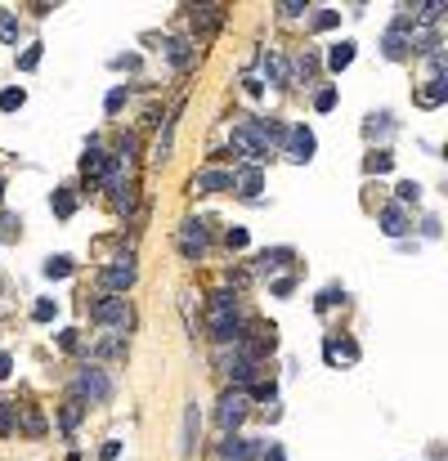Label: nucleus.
<instances>
[{"mask_svg":"<svg viewBox=\"0 0 448 461\" xmlns=\"http://www.w3.org/2000/svg\"><path fill=\"white\" fill-rule=\"evenodd\" d=\"M126 94H130L126 85H117V90H112V94L104 99V108H108V112H121V104H126Z\"/></svg>","mask_w":448,"mask_h":461,"instance_id":"36","label":"nucleus"},{"mask_svg":"<svg viewBox=\"0 0 448 461\" xmlns=\"http://www.w3.org/2000/svg\"><path fill=\"white\" fill-rule=\"evenodd\" d=\"M242 417H247V395H242V390H238V395H224V403H220V425H224V430H238Z\"/></svg>","mask_w":448,"mask_h":461,"instance_id":"10","label":"nucleus"},{"mask_svg":"<svg viewBox=\"0 0 448 461\" xmlns=\"http://www.w3.org/2000/svg\"><path fill=\"white\" fill-rule=\"evenodd\" d=\"M193 189L197 193H224V189H234V170H202V175H193Z\"/></svg>","mask_w":448,"mask_h":461,"instance_id":"11","label":"nucleus"},{"mask_svg":"<svg viewBox=\"0 0 448 461\" xmlns=\"http://www.w3.org/2000/svg\"><path fill=\"white\" fill-rule=\"evenodd\" d=\"M59 345H63V350H76L81 340H76V332H59Z\"/></svg>","mask_w":448,"mask_h":461,"instance_id":"42","label":"nucleus"},{"mask_svg":"<svg viewBox=\"0 0 448 461\" xmlns=\"http://www.w3.org/2000/svg\"><path fill=\"white\" fill-rule=\"evenodd\" d=\"M399 202H422V189H417L412 179H404V184H399Z\"/></svg>","mask_w":448,"mask_h":461,"instance_id":"39","label":"nucleus"},{"mask_svg":"<svg viewBox=\"0 0 448 461\" xmlns=\"http://www.w3.org/2000/svg\"><path fill=\"white\" fill-rule=\"evenodd\" d=\"M31 318H36V322H49V318H54V300H36V304H31Z\"/></svg>","mask_w":448,"mask_h":461,"instance_id":"34","label":"nucleus"},{"mask_svg":"<svg viewBox=\"0 0 448 461\" xmlns=\"http://www.w3.org/2000/svg\"><path fill=\"white\" fill-rule=\"evenodd\" d=\"M264 76H269L274 85H287V81H292V72H287V63L278 59V54H264Z\"/></svg>","mask_w":448,"mask_h":461,"instance_id":"21","label":"nucleus"},{"mask_svg":"<svg viewBox=\"0 0 448 461\" xmlns=\"http://www.w3.org/2000/svg\"><path fill=\"white\" fill-rule=\"evenodd\" d=\"M283 144H287V157H292V162H309V157H314V148H319L314 130H305V126H292Z\"/></svg>","mask_w":448,"mask_h":461,"instance_id":"6","label":"nucleus"},{"mask_svg":"<svg viewBox=\"0 0 448 461\" xmlns=\"http://www.w3.org/2000/svg\"><path fill=\"white\" fill-rule=\"evenodd\" d=\"M41 54H45L41 45H27V49H23V59H19V67H23V72H31V67L41 63Z\"/></svg>","mask_w":448,"mask_h":461,"instance_id":"31","label":"nucleus"},{"mask_svg":"<svg viewBox=\"0 0 448 461\" xmlns=\"http://www.w3.org/2000/svg\"><path fill=\"white\" fill-rule=\"evenodd\" d=\"M166 59H171V67H189L193 63V41H184V36L166 41Z\"/></svg>","mask_w":448,"mask_h":461,"instance_id":"14","label":"nucleus"},{"mask_svg":"<svg viewBox=\"0 0 448 461\" xmlns=\"http://www.w3.org/2000/svg\"><path fill=\"white\" fill-rule=\"evenodd\" d=\"M224 314H238V296L234 292H215L211 296V318H224Z\"/></svg>","mask_w":448,"mask_h":461,"instance_id":"20","label":"nucleus"},{"mask_svg":"<svg viewBox=\"0 0 448 461\" xmlns=\"http://www.w3.org/2000/svg\"><path fill=\"white\" fill-rule=\"evenodd\" d=\"M363 166H368V175H386V170L394 166V157H390V152H368V162H363Z\"/></svg>","mask_w":448,"mask_h":461,"instance_id":"25","label":"nucleus"},{"mask_svg":"<svg viewBox=\"0 0 448 461\" xmlns=\"http://www.w3.org/2000/svg\"><path fill=\"white\" fill-rule=\"evenodd\" d=\"M345 300V292H341V287H327V292L319 296V309H332V304H341Z\"/></svg>","mask_w":448,"mask_h":461,"instance_id":"37","label":"nucleus"},{"mask_svg":"<svg viewBox=\"0 0 448 461\" xmlns=\"http://www.w3.org/2000/svg\"><path fill=\"white\" fill-rule=\"evenodd\" d=\"M264 461H287V452H283V448H278V443H274V448L264 452Z\"/></svg>","mask_w":448,"mask_h":461,"instance_id":"45","label":"nucleus"},{"mask_svg":"<svg viewBox=\"0 0 448 461\" xmlns=\"http://www.w3.org/2000/svg\"><path fill=\"white\" fill-rule=\"evenodd\" d=\"M350 63H354V41H341V45H332V54H327V67H332V72H345Z\"/></svg>","mask_w":448,"mask_h":461,"instance_id":"16","label":"nucleus"},{"mask_svg":"<svg viewBox=\"0 0 448 461\" xmlns=\"http://www.w3.org/2000/svg\"><path fill=\"white\" fill-rule=\"evenodd\" d=\"M422 9V23H439L444 19V0H426V5H417Z\"/></svg>","mask_w":448,"mask_h":461,"instance_id":"28","label":"nucleus"},{"mask_svg":"<svg viewBox=\"0 0 448 461\" xmlns=\"http://www.w3.org/2000/svg\"><path fill=\"white\" fill-rule=\"evenodd\" d=\"M220 452H224L229 461H252V457L260 452V443H252V439H242V435H229V439L220 443Z\"/></svg>","mask_w":448,"mask_h":461,"instance_id":"13","label":"nucleus"},{"mask_svg":"<svg viewBox=\"0 0 448 461\" xmlns=\"http://www.w3.org/2000/svg\"><path fill=\"white\" fill-rule=\"evenodd\" d=\"M121 452V443L117 439H112V443H104V448H99V457H104V461H112V457H117Z\"/></svg>","mask_w":448,"mask_h":461,"instance_id":"41","label":"nucleus"},{"mask_svg":"<svg viewBox=\"0 0 448 461\" xmlns=\"http://www.w3.org/2000/svg\"><path fill=\"white\" fill-rule=\"evenodd\" d=\"M90 318L112 327V332H126L130 327V304H126V296H99L90 304Z\"/></svg>","mask_w":448,"mask_h":461,"instance_id":"1","label":"nucleus"},{"mask_svg":"<svg viewBox=\"0 0 448 461\" xmlns=\"http://www.w3.org/2000/svg\"><path fill=\"white\" fill-rule=\"evenodd\" d=\"M390 130H394V122H390L386 112H377L372 122H368V134H390Z\"/></svg>","mask_w":448,"mask_h":461,"instance_id":"33","label":"nucleus"},{"mask_svg":"<svg viewBox=\"0 0 448 461\" xmlns=\"http://www.w3.org/2000/svg\"><path fill=\"white\" fill-rule=\"evenodd\" d=\"M76 421H81V403L72 399L68 407H63V430H76Z\"/></svg>","mask_w":448,"mask_h":461,"instance_id":"35","label":"nucleus"},{"mask_svg":"<svg viewBox=\"0 0 448 461\" xmlns=\"http://www.w3.org/2000/svg\"><path fill=\"white\" fill-rule=\"evenodd\" d=\"M112 207H117V215H135V207H139V197H135V184H121L117 193H112Z\"/></svg>","mask_w":448,"mask_h":461,"instance_id":"17","label":"nucleus"},{"mask_svg":"<svg viewBox=\"0 0 448 461\" xmlns=\"http://www.w3.org/2000/svg\"><path fill=\"white\" fill-rule=\"evenodd\" d=\"M197 430H202V412H197V403H189L184 407V430H179V452L184 457H193V448H197Z\"/></svg>","mask_w":448,"mask_h":461,"instance_id":"9","label":"nucleus"},{"mask_svg":"<svg viewBox=\"0 0 448 461\" xmlns=\"http://www.w3.org/2000/svg\"><path fill=\"white\" fill-rule=\"evenodd\" d=\"M314 108H319V112H332V108H337V90H332V85H323V90L314 94Z\"/></svg>","mask_w":448,"mask_h":461,"instance_id":"29","label":"nucleus"},{"mask_svg":"<svg viewBox=\"0 0 448 461\" xmlns=\"http://www.w3.org/2000/svg\"><path fill=\"white\" fill-rule=\"evenodd\" d=\"M287 260H292V251H264V255H260V269L269 273V269H283Z\"/></svg>","mask_w":448,"mask_h":461,"instance_id":"26","label":"nucleus"},{"mask_svg":"<svg viewBox=\"0 0 448 461\" xmlns=\"http://www.w3.org/2000/svg\"><path fill=\"white\" fill-rule=\"evenodd\" d=\"M0 36H5V41L19 36V23H14V14H0Z\"/></svg>","mask_w":448,"mask_h":461,"instance_id":"38","label":"nucleus"},{"mask_svg":"<svg viewBox=\"0 0 448 461\" xmlns=\"http://www.w3.org/2000/svg\"><path fill=\"white\" fill-rule=\"evenodd\" d=\"M234 189L242 193V197H260V189H264V175H260V166H252V162H247L242 170H234Z\"/></svg>","mask_w":448,"mask_h":461,"instance_id":"8","label":"nucleus"},{"mask_svg":"<svg viewBox=\"0 0 448 461\" xmlns=\"http://www.w3.org/2000/svg\"><path fill=\"white\" fill-rule=\"evenodd\" d=\"M274 296H292V278H278L274 282Z\"/></svg>","mask_w":448,"mask_h":461,"instance_id":"43","label":"nucleus"},{"mask_svg":"<svg viewBox=\"0 0 448 461\" xmlns=\"http://www.w3.org/2000/svg\"><path fill=\"white\" fill-rule=\"evenodd\" d=\"M224 242L234 247V251H238V247H247V229H229V233H224Z\"/></svg>","mask_w":448,"mask_h":461,"instance_id":"40","label":"nucleus"},{"mask_svg":"<svg viewBox=\"0 0 448 461\" xmlns=\"http://www.w3.org/2000/svg\"><path fill=\"white\" fill-rule=\"evenodd\" d=\"M9 372H14V358H9V354H0V381H5Z\"/></svg>","mask_w":448,"mask_h":461,"instance_id":"44","label":"nucleus"},{"mask_svg":"<svg viewBox=\"0 0 448 461\" xmlns=\"http://www.w3.org/2000/svg\"><path fill=\"white\" fill-rule=\"evenodd\" d=\"M305 9H309L305 0H283V5H278V14H283V19H301Z\"/></svg>","mask_w":448,"mask_h":461,"instance_id":"32","label":"nucleus"},{"mask_svg":"<svg viewBox=\"0 0 448 461\" xmlns=\"http://www.w3.org/2000/svg\"><path fill=\"white\" fill-rule=\"evenodd\" d=\"M381 229H386L390 237H404V229H408V219H404V207L394 202V207H386L381 211Z\"/></svg>","mask_w":448,"mask_h":461,"instance_id":"15","label":"nucleus"},{"mask_svg":"<svg viewBox=\"0 0 448 461\" xmlns=\"http://www.w3.org/2000/svg\"><path fill=\"white\" fill-rule=\"evenodd\" d=\"M444 99H448V76H430L426 94H422V104H426V108H439Z\"/></svg>","mask_w":448,"mask_h":461,"instance_id":"18","label":"nucleus"},{"mask_svg":"<svg viewBox=\"0 0 448 461\" xmlns=\"http://www.w3.org/2000/svg\"><path fill=\"white\" fill-rule=\"evenodd\" d=\"M72 260H68V255H49V260H45V278H72Z\"/></svg>","mask_w":448,"mask_h":461,"instance_id":"22","label":"nucleus"},{"mask_svg":"<svg viewBox=\"0 0 448 461\" xmlns=\"http://www.w3.org/2000/svg\"><path fill=\"white\" fill-rule=\"evenodd\" d=\"M27 104V94L19 90V85H9V90H0V112H19Z\"/></svg>","mask_w":448,"mask_h":461,"instance_id":"23","label":"nucleus"},{"mask_svg":"<svg viewBox=\"0 0 448 461\" xmlns=\"http://www.w3.org/2000/svg\"><path fill=\"white\" fill-rule=\"evenodd\" d=\"M112 399V381L99 367H81L76 377V403H108Z\"/></svg>","mask_w":448,"mask_h":461,"instance_id":"2","label":"nucleus"},{"mask_svg":"<svg viewBox=\"0 0 448 461\" xmlns=\"http://www.w3.org/2000/svg\"><path fill=\"white\" fill-rule=\"evenodd\" d=\"M337 23H341V14H337V9H323V14H314V27H319V31H332Z\"/></svg>","mask_w":448,"mask_h":461,"instance_id":"30","label":"nucleus"},{"mask_svg":"<svg viewBox=\"0 0 448 461\" xmlns=\"http://www.w3.org/2000/svg\"><path fill=\"white\" fill-rule=\"evenodd\" d=\"M104 170H108V152H99V144L90 139L86 157H81V175H86V179H99V184H104Z\"/></svg>","mask_w":448,"mask_h":461,"instance_id":"12","label":"nucleus"},{"mask_svg":"<svg viewBox=\"0 0 448 461\" xmlns=\"http://www.w3.org/2000/svg\"><path fill=\"white\" fill-rule=\"evenodd\" d=\"M49 207H54V215H59V219H68V215L76 211V193H72V189H54Z\"/></svg>","mask_w":448,"mask_h":461,"instance_id":"19","label":"nucleus"},{"mask_svg":"<svg viewBox=\"0 0 448 461\" xmlns=\"http://www.w3.org/2000/svg\"><path fill=\"white\" fill-rule=\"evenodd\" d=\"M408 31H412V23H408V14H399V19H394V27L386 31V41H381V49H386V59H404L408 54Z\"/></svg>","mask_w":448,"mask_h":461,"instance_id":"5","label":"nucleus"},{"mask_svg":"<svg viewBox=\"0 0 448 461\" xmlns=\"http://www.w3.org/2000/svg\"><path fill=\"white\" fill-rule=\"evenodd\" d=\"M14 425H19V403H0V439L14 435Z\"/></svg>","mask_w":448,"mask_h":461,"instance_id":"24","label":"nucleus"},{"mask_svg":"<svg viewBox=\"0 0 448 461\" xmlns=\"http://www.w3.org/2000/svg\"><path fill=\"white\" fill-rule=\"evenodd\" d=\"M189 23H193L197 36H206V31H215L224 23V5H193L189 9Z\"/></svg>","mask_w":448,"mask_h":461,"instance_id":"7","label":"nucleus"},{"mask_svg":"<svg viewBox=\"0 0 448 461\" xmlns=\"http://www.w3.org/2000/svg\"><path fill=\"white\" fill-rule=\"evenodd\" d=\"M179 251H184V260H202L206 255V224L202 219H184L179 224Z\"/></svg>","mask_w":448,"mask_h":461,"instance_id":"3","label":"nucleus"},{"mask_svg":"<svg viewBox=\"0 0 448 461\" xmlns=\"http://www.w3.org/2000/svg\"><path fill=\"white\" fill-rule=\"evenodd\" d=\"M19 421H23V430H27L31 439H41V435H45V421H41L36 412H19Z\"/></svg>","mask_w":448,"mask_h":461,"instance_id":"27","label":"nucleus"},{"mask_svg":"<svg viewBox=\"0 0 448 461\" xmlns=\"http://www.w3.org/2000/svg\"><path fill=\"white\" fill-rule=\"evenodd\" d=\"M130 287H135V264L130 260H117V264L104 269V292L108 296H121V292H130Z\"/></svg>","mask_w":448,"mask_h":461,"instance_id":"4","label":"nucleus"}]
</instances>
